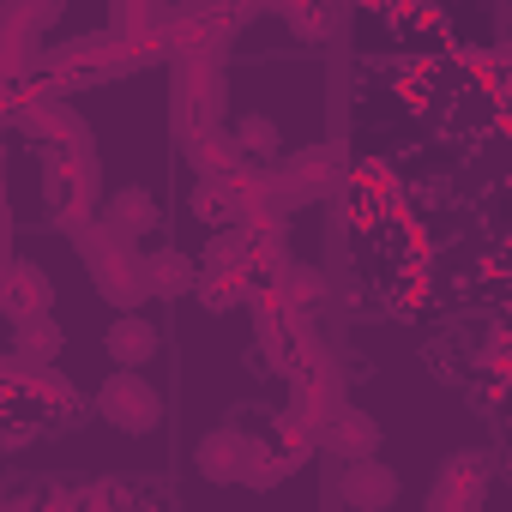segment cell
I'll return each instance as SVG.
<instances>
[{
	"mask_svg": "<svg viewBox=\"0 0 512 512\" xmlns=\"http://www.w3.org/2000/svg\"><path fill=\"white\" fill-rule=\"evenodd\" d=\"M350 500H356V506H386V500H392V476H386L380 464H374V470L356 464V470H350Z\"/></svg>",
	"mask_w": 512,
	"mask_h": 512,
	"instance_id": "cell-1",
	"label": "cell"
},
{
	"mask_svg": "<svg viewBox=\"0 0 512 512\" xmlns=\"http://www.w3.org/2000/svg\"><path fill=\"white\" fill-rule=\"evenodd\" d=\"M127 410H133V422H151L157 416V404L139 392V380H115V392H109V416L127 422Z\"/></svg>",
	"mask_w": 512,
	"mask_h": 512,
	"instance_id": "cell-2",
	"label": "cell"
},
{
	"mask_svg": "<svg viewBox=\"0 0 512 512\" xmlns=\"http://www.w3.org/2000/svg\"><path fill=\"white\" fill-rule=\"evenodd\" d=\"M115 356L121 362H145L151 356V326L145 320H121L115 326Z\"/></svg>",
	"mask_w": 512,
	"mask_h": 512,
	"instance_id": "cell-3",
	"label": "cell"
}]
</instances>
